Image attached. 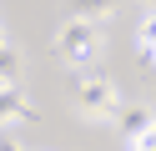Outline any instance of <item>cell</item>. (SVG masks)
I'll return each mask as SVG.
<instances>
[{"label": "cell", "instance_id": "5", "mask_svg": "<svg viewBox=\"0 0 156 151\" xmlns=\"http://www.w3.org/2000/svg\"><path fill=\"white\" fill-rule=\"evenodd\" d=\"M111 10H116V0H71V20H91V25H101Z\"/></svg>", "mask_w": 156, "mask_h": 151}, {"label": "cell", "instance_id": "8", "mask_svg": "<svg viewBox=\"0 0 156 151\" xmlns=\"http://www.w3.org/2000/svg\"><path fill=\"white\" fill-rule=\"evenodd\" d=\"M0 151H25L20 141H10V136H0Z\"/></svg>", "mask_w": 156, "mask_h": 151}, {"label": "cell", "instance_id": "13", "mask_svg": "<svg viewBox=\"0 0 156 151\" xmlns=\"http://www.w3.org/2000/svg\"><path fill=\"white\" fill-rule=\"evenodd\" d=\"M151 111H156V106H151Z\"/></svg>", "mask_w": 156, "mask_h": 151}, {"label": "cell", "instance_id": "3", "mask_svg": "<svg viewBox=\"0 0 156 151\" xmlns=\"http://www.w3.org/2000/svg\"><path fill=\"white\" fill-rule=\"evenodd\" d=\"M111 121H116V131H121V141H126V146H136V141H141L146 131L156 126V111H151V106H131V101H121Z\"/></svg>", "mask_w": 156, "mask_h": 151}, {"label": "cell", "instance_id": "12", "mask_svg": "<svg viewBox=\"0 0 156 151\" xmlns=\"http://www.w3.org/2000/svg\"><path fill=\"white\" fill-rule=\"evenodd\" d=\"M131 151H136V146H131Z\"/></svg>", "mask_w": 156, "mask_h": 151}, {"label": "cell", "instance_id": "11", "mask_svg": "<svg viewBox=\"0 0 156 151\" xmlns=\"http://www.w3.org/2000/svg\"><path fill=\"white\" fill-rule=\"evenodd\" d=\"M146 5H156V0H146Z\"/></svg>", "mask_w": 156, "mask_h": 151}, {"label": "cell", "instance_id": "9", "mask_svg": "<svg viewBox=\"0 0 156 151\" xmlns=\"http://www.w3.org/2000/svg\"><path fill=\"white\" fill-rule=\"evenodd\" d=\"M0 45H5V30H0Z\"/></svg>", "mask_w": 156, "mask_h": 151}, {"label": "cell", "instance_id": "1", "mask_svg": "<svg viewBox=\"0 0 156 151\" xmlns=\"http://www.w3.org/2000/svg\"><path fill=\"white\" fill-rule=\"evenodd\" d=\"M55 56H61L71 70L91 66V60L101 56V30H96L91 20H71V25H61V30H55Z\"/></svg>", "mask_w": 156, "mask_h": 151}, {"label": "cell", "instance_id": "10", "mask_svg": "<svg viewBox=\"0 0 156 151\" xmlns=\"http://www.w3.org/2000/svg\"><path fill=\"white\" fill-rule=\"evenodd\" d=\"M146 56H151V60H156V50H146Z\"/></svg>", "mask_w": 156, "mask_h": 151}, {"label": "cell", "instance_id": "2", "mask_svg": "<svg viewBox=\"0 0 156 151\" xmlns=\"http://www.w3.org/2000/svg\"><path fill=\"white\" fill-rule=\"evenodd\" d=\"M76 106H81L86 121H106V116H116L121 96H116L111 76H86V70H76Z\"/></svg>", "mask_w": 156, "mask_h": 151}, {"label": "cell", "instance_id": "7", "mask_svg": "<svg viewBox=\"0 0 156 151\" xmlns=\"http://www.w3.org/2000/svg\"><path fill=\"white\" fill-rule=\"evenodd\" d=\"M136 40H141V50H156V10L141 20V30H136Z\"/></svg>", "mask_w": 156, "mask_h": 151}, {"label": "cell", "instance_id": "4", "mask_svg": "<svg viewBox=\"0 0 156 151\" xmlns=\"http://www.w3.org/2000/svg\"><path fill=\"white\" fill-rule=\"evenodd\" d=\"M15 116H30V106H25V91L20 86H0V126Z\"/></svg>", "mask_w": 156, "mask_h": 151}, {"label": "cell", "instance_id": "6", "mask_svg": "<svg viewBox=\"0 0 156 151\" xmlns=\"http://www.w3.org/2000/svg\"><path fill=\"white\" fill-rule=\"evenodd\" d=\"M15 81H20V50L5 40L0 45V86H15Z\"/></svg>", "mask_w": 156, "mask_h": 151}]
</instances>
